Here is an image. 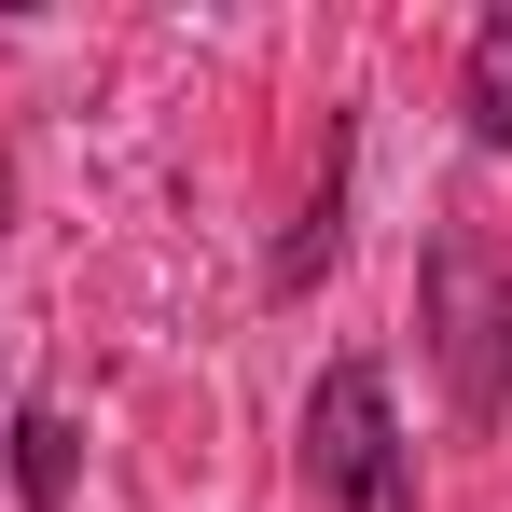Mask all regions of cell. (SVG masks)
I'll return each mask as SVG.
<instances>
[{"label":"cell","mask_w":512,"mask_h":512,"mask_svg":"<svg viewBox=\"0 0 512 512\" xmlns=\"http://www.w3.org/2000/svg\"><path fill=\"white\" fill-rule=\"evenodd\" d=\"M416 333H429V374H443V416L499 429V402H512V263H499L485 222H429V250H416Z\"/></svg>","instance_id":"cell-1"},{"label":"cell","mask_w":512,"mask_h":512,"mask_svg":"<svg viewBox=\"0 0 512 512\" xmlns=\"http://www.w3.org/2000/svg\"><path fill=\"white\" fill-rule=\"evenodd\" d=\"M305 485H319V512H416V443L388 416L374 360L319 374V402H305Z\"/></svg>","instance_id":"cell-2"},{"label":"cell","mask_w":512,"mask_h":512,"mask_svg":"<svg viewBox=\"0 0 512 512\" xmlns=\"http://www.w3.org/2000/svg\"><path fill=\"white\" fill-rule=\"evenodd\" d=\"M457 125H471V153H512V0L471 28V70H457Z\"/></svg>","instance_id":"cell-3"},{"label":"cell","mask_w":512,"mask_h":512,"mask_svg":"<svg viewBox=\"0 0 512 512\" xmlns=\"http://www.w3.org/2000/svg\"><path fill=\"white\" fill-rule=\"evenodd\" d=\"M70 471H84V429H70V416H14V499L56 512V499H70Z\"/></svg>","instance_id":"cell-4"},{"label":"cell","mask_w":512,"mask_h":512,"mask_svg":"<svg viewBox=\"0 0 512 512\" xmlns=\"http://www.w3.org/2000/svg\"><path fill=\"white\" fill-rule=\"evenodd\" d=\"M333 222H346V139H333V167H319V208L277 236V291H319L333 277Z\"/></svg>","instance_id":"cell-5"},{"label":"cell","mask_w":512,"mask_h":512,"mask_svg":"<svg viewBox=\"0 0 512 512\" xmlns=\"http://www.w3.org/2000/svg\"><path fill=\"white\" fill-rule=\"evenodd\" d=\"M0 485H14V402H0Z\"/></svg>","instance_id":"cell-6"},{"label":"cell","mask_w":512,"mask_h":512,"mask_svg":"<svg viewBox=\"0 0 512 512\" xmlns=\"http://www.w3.org/2000/svg\"><path fill=\"white\" fill-rule=\"evenodd\" d=\"M0 208H14V167H0Z\"/></svg>","instance_id":"cell-7"}]
</instances>
